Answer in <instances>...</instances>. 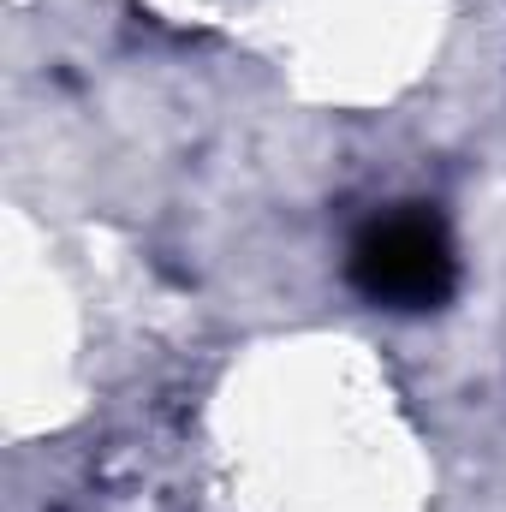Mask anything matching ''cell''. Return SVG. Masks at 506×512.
Masks as SVG:
<instances>
[{
    "mask_svg": "<svg viewBox=\"0 0 506 512\" xmlns=\"http://www.w3.org/2000/svg\"><path fill=\"white\" fill-rule=\"evenodd\" d=\"M352 286L381 310H441L459 292V251L435 209L411 203L376 215L346 256Z\"/></svg>",
    "mask_w": 506,
    "mask_h": 512,
    "instance_id": "6da1fadb",
    "label": "cell"
}]
</instances>
